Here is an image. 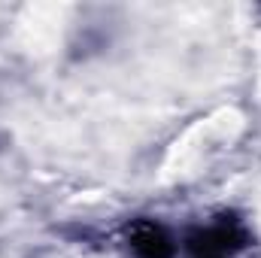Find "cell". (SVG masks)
Listing matches in <instances>:
<instances>
[{
    "label": "cell",
    "mask_w": 261,
    "mask_h": 258,
    "mask_svg": "<svg viewBox=\"0 0 261 258\" xmlns=\"http://www.w3.org/2000/svg\"><path fill=\"white\" fill-rule=\"evenodd\" d=\"M246 246V234L237 222H219L206 231H197L189 240L192 258H231Z\"/></svg>",
    "instance_id": "obj_1"
},
{
    "label": "cell",
    "mask_w": 261,
    "mask_h": 258,
    "mask_svg": "<svg viewBox=\"0 0 261 258\" xmlns=\"http://www.w3.org/2000/svg\"><path fill=\"white\" fill-rule=\"evenodd\" d=\"M130 249L137 258H170L173 255V243L167 237V231L155 222H137L130 228Z\"/></svg>",
    "instance_id": "obj_2"
}]
</instances>
